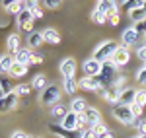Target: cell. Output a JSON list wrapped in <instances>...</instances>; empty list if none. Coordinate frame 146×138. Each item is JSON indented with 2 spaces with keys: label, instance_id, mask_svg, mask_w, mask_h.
Wrapping results in <instances>:
<instances>
[{
  "label": "cell",
  "instance_id": "1",
  "mask_svg": "<svg viewBox=\"0 0 146 138\" xmlns=\"http://www.w3.org/2000/svg\"><path fill=\"white\" fill-rule=\"evenodd\" d=\"M117 43L111 41V39H105V41H101L100 45L94 49V55L92 58H96V60H100V62H107V60H111L113 53L117 51Z\"/></svg>",
  "mask_w": 146,
  "mask_h": 138
},
{
  "label": "cell",
  "instance_id": "2",
  "mask_svg": "<svg viewBox=\"0 0 146 138\" xmlns=\"http://www.w3.org/2000/svg\"><path fill=\"white\" fill-rule=\"evenodd\" d=\"M60 95H62V90H60V86L58 84H49L45 90L41 92L39 95V101L47 107H53V105L60 103Z\"/></svg>",
  "mask_w": 146,
  "mask_h": 138
},
{
  "label": "cell",
  "instance_id": "3",
  "mask_svg": "<svg viewBox=\"0 0 146 138\" xmlns=\"http://www.w3.org/2000/svg\"><path fill=\"white\" fill-rule=\"evenodd\" d=\"M111 115L121 123V125H133L135 123V115H133V109L131 105H121V103H115L111 107Z\"/></svg>",
  "mask_w": 146,
  "mask_h": 138
},
{
  "label": "cell",
  "instance_id": "4",
  "mask_svg": "<svg viewBox=\"0 0 146 138\" xmlns=\"http://www.w3.org/2000/svg\"><path fill=\"white\" fill-rule=\"evenodd\" d=\"M113 64L117 66V68H121V66H127L129 64V60H131V53H129V47H125V45H119L117 47V51L113 53Z\"/></svg>",
  "mask_w": 146,
  "mask_h": 138
},
{
  "label": "cell",
  "instance_id": "5",
  "mask_svg": "<svg viewBox=\"0 0 146 138\" xmlns=\"http://www.w3.org/2000/svg\"><path fill=\"white\" fill-rule=\"evenodd\" d=\"M33 22H35V18H33V12H31V10L23 8V10L18 14V25H20L22 29H25L27 33L35 31V29H33Z\"/></svg>",
  "mask_w": 146,
  "mask_h": 138
},
{
  "label": "cell",
  "instance_id": "6",
  "mask_svg": "<svg viewBox=\"0 0 146 138\" xmlns=\"http://www.w3.org/2000/svg\"><path fill=\"white\" fill-rule=\"evenodd\" d=\"M78 84H80V88L86 90V92H101L103 90V84H101L100 76H84Z\"/></svg>",
  "mask_w": 146,
  "mask_h": 138
},
{
  "label": "cell",
  "instance_id": "7",
  "mask_svg": "<svg viewBox=\"0 0 146 138\" xmlns=\"http://www.w3.org/2000/svg\"><path fill=\"white\" fill-rule=\"evenodd\" d=\"M82 70L86 76H101V70H103V62L96 60V58H86L82 62Z\"/></svg>",
  "mask_w": 146,
  "mask_h": 138
},
{
  "label": "cell",
  "instance_id": "8",
  "mask_svg": "<svg viewBox=\"0 0 146 138\" xmlns=\"http://www.w3.org/2000/svg\"><path fill=\"white\" fill-rule=\"evenodd\" d=\"M76 68H78V64H76V60L72 57H64L60 60V64H58V70H60L62 78H72L76 74Z\"/></svg>",
  "mask_w": 146,
  "mask_h": 138
},
{
  "label": "cell",
  "instance_id": "9",
  "mask_svg": "<svg viewBox=\"0 0 146 138\" xmlns=\"http://www.w3.org/2000/svg\"><path fill=\"white\" fill-rule=\"evenodd\" d=\"M138 37H140V33H138L136 25H131V27L123 29V33H121V43H123L125 47H131V45H135V43H138Z\"/></svg>",
  "mask_w": 146,
  "mask_h": 138
},
{
  "label": "cell",
  "instance_id": "10",
  "mask_svg": "<svg viewBox=\"0 0 146 138\" xmlns=\"http://www.w3.org/2000/svg\"><path fill=\"white\" fill-rule=\"evenodd\" d=\"M78 113H74V111H68L66 115H64V119L60 121V127L64 128V130H68V132H74V130H80L78 127Z\"/></svg>",
  "mask_w": 146,
  "mask_h": 138
},
{
  "label": "cell",
  "instance_id": "11",
  "mask_svg": "<svg viewBox=\"0 0 146 138\" xmlns=\"http://www.w3.org/2000/svg\"><path fill=\"white\" fill-rule=\"evenodd\" d=\"M18 97H20V95H18L16 92L2 95V97H0V113H6V111L14 109V107L18 105Z\"/></svg>",
  "mask_w": 146,
  "mask_h": 138
},
{
  "label": "cell",
  "instance_id": "12",
  "mask_svg": "<svg viewBox=\"0 0 146 138\" xmlns=\"http://www.w3.org/2000/svg\"><path fill=\"white\" fill-rule=\"evenodd\" d=\"M121 88H115V86H111V88H103L100 92V95L105 99V101H109V103H119V97H121Z\"/></svg>",
  "mask_w": 146,
  "mask_h": 138
},
{
  "label": "cell",
  "instance_id": "13",
  "mask_svg": "<svg viewBox=\"0 0 146 138\" xmlns=\"http://www.w3.org/2000/svg\"><path fill=\"white\" fill-rule=\"evenodd\" d=\"M82 115L86 117V121H88V127H96V125H100L101 123V113L100 109H96V107H86V111L82 113Z\"/></svg>",
  "mask_w": 146,
  "mask_h": 138
},
{
  "label": "cell",
  "instance_id": "14",
  "mask_svg": "<svg viewBox=\"0 0 146 138\" xmlns=\"http://www.w3.org/2000/svg\"><path fill=\"white\" fill-rule=\"evenodd\" d=\"M12 57H14L16 62H22V64H27V66H29V64H31V57H33V51H31L29 47H22V49H20L18 53H14Z\"/></svg>",
  "mask_w": 146,
  "mask_h": 138
},
{
  "label": "cell",
  "instance_id": "15",
  "mask_svg": "<svg viewBox=\"0 0 146 138\" xmlns=\"http://www.w3.org/2000/svg\"><path fill=\"white\" fill-rule=\"evenodd\" d=\"M96 10L103 12L105 16H111L113 12H119V6H117V2L115 0H101L96 4Z\"/></svg>",
  "mask_w": 146,
  "mask_h": 138
},
{
  "label": "cell",
  "instance_id": "16",
  "mask_svg": "<svg viewBox=\"0 0 146 138\" xmlns=\"http://www.w3.org/2000/svg\"><path fill=\"white\" fill-rule=\"evenodd\" d=\"M25 43H27V47H29V49H37V47H41L43 43H45L43 33H41V31H31V33H27Z\"/></svg>",
  "mask_w": 146,
  "mask_h": 138
},
{
  "label": "cell",
  "instance_id": "17",
  "mask_svg": "<svg viewBox=\"0 0 146 138\" xmlns=\"http://www.w3.org/2000/svg\"><path fill=\"white\" fill-rule=\"evenodd\" d=\"M41 33H43L45 43H51V45H58V43H60V33L56 31L55 27H45Z\"/></svg>",
  "mask_w": 146,
  "mask_h": 138
},
{
  "label": "cell",
  "instance_id": "18",
  "mask_svg": "<svg viewBox=\"0 0 146 138\" xmlns=\"http://www.w3.org/2000/svg\"><path fill=\"white\" fill-rule=\"evenodd\" d=\"M136 99V90L135 88H123L121 97H119V103L121 105H133Z\"/></svg>",
  "mask_w": 146,
  "mask_h": 138
},
{
  "label": "cell",
  "instance_id": "19",
  "mask_svg": "<svg viewBox=\"0 0 146 138\" xmlns=\"http://www.w3.org/2000/svg\"><path fill=\"white\" fill-rule=\"evenodd\" d=\"M78 88H80V84H78V80H76L74 76H72V78H62V90H64V93L74 95Z\"/></svg>",
  "mask_w": 146,
  "mask_h": 138
},
{
  "label": "cell",
  "instance_id": "20",
  "mask_svg": "<svg viewBox=\"0 0 146 138\" xmlns=\"http://www.w3.org/2000/svg\"><path fill=\"white\" fill-rule=\"evenodd\" d=\"M47 86H49V80H47V76L43 72H39V74H35L33 80H31V88L33 90H39V92H43Z\"/></svg>",
  "mask_w": 146,
  "mask_h": 138
},
{
  "label": "cell",
  "instance_id": "21",
  "mask_svg": "<svg viewBox=\"0 0 146 138\" xmlns=\"http://www.w3.org/2000/svg\"><path fill=\"white\" fill-rule=\"evenodd\" d=\"M20 43H22V39H20V35H18V33L8 35V39H6V47H8V51H10L12 55H14V53H18V51L22 49Z\"/></svg>",
  "mask_w": 146,
  "mask_h": 138
},
{
  "label": "cell",
  "instance_id": "22",
  "mask_svg": "<svg viewBox=\"0 0 146 138\" xmlns=\"http://www.w3.org/2000/svg\"><path fill=\"white\" fill-rule=\"evenodd\" d=\"M27 74V64H22V62H16L14 60V64H12V70H10V78H22Z\"/></svg>",
  "mask_w": 146,
  "mask_h": 138
},
{
  "label": "cell",
  "instance_id": "23",
  "mask_svg": "<svg viewBox=\"0 0 146 138\" xmlns=\"http://www.w3.org/2000/svg\"><path fill=\"white\" fill-rule=\"evenodd\" d=\"M68 111H70V109H66V105H64V103H56V105L51 107V117L56 119V121H62Z\"/></svg>",
  "mask_w": 146,
  "mask_h": 138
},
{
  "label": "cell",
  "instance_id": "24",
  "mask_svg": "<svg viewBox=\"0 0 146 138\" xmlns=\"http://www.w3.org/2000/svg\"><path fill=\"white\" fill-rule=\"evenodd\" d=\"M14 57L12 55H0V74H10Z\"/></svg>",
  "mask_w": 146,
  "mask_h": 138
},
{
  "label": "cell",
  "instance_id": "25",
  "mask_svg": "<svg viewBox=\"0 0 146 138\" xmlns=\"http://www.w3.org/2000/svg\"><path fill=\"white\" fill-rule=\"evenodd\" d=\"M86 99L84 97H74L72 101H70V111H74V113H78V115H82L84 111H86Z\"/></svg>",
  "mask_w": 146,
  "mask_h": 138
},
{
  "label": "cell",
  "instance_id": "26",
  "mask_svg": "<svg viewBox=\"0 0 146 138\" xmlns=\"http://www.w3.org/2000/svg\"><path fill=\"white\" fill-rule=\"evenodd\" d=\"M129 16H131V22L133 23H140L146 20V10L144 8H136V10L129 12Z\"/></svg>",
  "mask_w": 146,
  "mask_h": 138
},
{
  "label": "cell",
  "instance_id": "27",
  "mask_svg": "<svg viewBox=\"0 0 146 138\" xmlns=\"http://www.w3.org/2000/svg\"><path fill=\"white\" fill-rule=\"evenodd\" d=\"M144 6V0H123V8L127 12H133L136 8H142Z\"/></svg>",
  "mask_w": 146,
  "mask_h": 138
},
{
  "label": "cell",
  "instance_id": "28",
  "mask_svg": "<svg viewBox=\"0 0 146 138\" xmlns=\"http://www.w3.org/2000/svg\"><path fill=\"white\" fill-rule=\"evenodd\" d=\"M51 130H53L58 138H80V136H72V134H70L68 130H64L60 125H51Z\"/></svg>",
  "mask_w": 146,
  "mask_h": 138
},
{
  "label": "cell",
  "instance_id": "29",
  "mask_svg": "<svg viewBox=\"0 0 146 138\" xmlns=\"http://www.w3.org/2000/svg\"><path fill=\"white\" fill-rule=\"evenodd\" d=\"M107 18H109V16H105V14H103V12H100V10H94V12H92V22H96L98 25L107 23Z\"/></svg>",
  "mask_w": 146,
  "mask_h": 138
},
{
  "label": "cell",
  "instance_id": "30",
  "mask_svg": "<svg viewBox=\"0 0 146 138\" xmlns=\"http://www.w3.org/2000/svg\"><path fill=\"white\" fill-rule=\"evenodd\" d=\"M133 127L136 128V132H138V134H146V119H144V117H140V119H135Z\"/></svg>",
  "mask_w": 146,
  "mask_h": 138
},
{
  "label": "cell",
  "instance_id": "31",
  "mask_svg": "<svg viewBox=\"0 0 146 138\" xmlns=\"http://www.w3.org/2000/svg\"><path fill=\"white\" fill-rule=\"evenodd\" d=\"M14 92L18 93L20 97H22V95H27V93L31 92V84H18V86L14 88Z\"/></svg>",
  "mask_w": 146,
  "mask_h": 138
},
{
  "label": "cell",
  "instance_id": "32",
  "mask_svg": "<svg viewBox=\"0 0 146 138\" xmlns=\"http://www.w3.org/2000/svg\"><path fill=\"white\" fill-rule=\"evenodd\" d=\"M60 4H62V0H41V6L47 10H56Z\"/></svg>",
  "mask_w": 146,
  "mask_h": 138
},
{
  "label": "cell",
  "instance_id": "33",
  "mask_svg": "<svg viewBox=\"0 0 146 138\" xmlns=\"http://www.w3.org/2000/svg\"><path fill=\"white\" fill-rule=\"evenodd\" d=\"M80 138H98L94 127H86L84 130H80Z\"/></svg>",
  "mask_w": 146,
  "mask_h": 138
},
{
  "label": "cell",
  "instance_id": "34",
  "mask_svg": "<svg viewBox=\"0 0 146 138\" xmlns=\"http://www.w3.org/2000/svg\"><path fill=\"white\" fill-rule=\"evenodd\" d=\"M136 105H146V90H136V99H135Z\"/></svg>",
  "mask_w": 146,
  "mask_h": 138
},
{
  "label": "cell",
  "instance_id": "35",
  "mask_svg": "<svg viewBox=\"0 0 146 138\" xmlns=\"http://www.w3.org/2000/svg\"><path fill=\"white\" fill-rule=\"evenodd\" d=\"M135 80H136V82H140V84H142V86L146 88V68H138V70H136Z\"/></svg>",
  "mask_w": 146,
  "mask_h": 138
},
{
  "label": "cell",
  "instance_id": "36",
  "mask_svg": "<svg viewBox=\"0 0 146 138\" xmlns=\"http://www.w3.org/2000/svg\"><path fill=\"white\" fill-rule=\"evenodd\" d=\"M94 130H96V134H98V136L105 134V132H109V128H107V125H105L103 121H101L100 125H96V127H94Z\"/></svg>",
  "mask_w": 146,
  "mask_h": 138
},
{
  "label": "cell",
  "instance_id": "37",
  "mask_svg": "<svg viewBox=\"0 0 146 138\" xmlns=\"http://www.w3.org/2000/svg\"><path fill=\"white\" fill-rule=\"evenodd\" d=\"M131 109H133V115H135V119H140V117H142V111H144V107H142V105L133 103V105H131Z\"/></svg>",
  "mask_w": 146,
  "mask_h": 138
},
{
  "label": "cell",
  "instance_id": "38",
  "mask_svg": "<svg viewBox=\"0 0 146 138\" xmlns=\"http://www.w3.org/2000/svg\"><path fill=\"white\" fill-rule=\"evenodd\" d=\"M136 57L140 58L142 62L146 60V45H138V47H136Z\"/></svg>",
  "mask_w": 146,
  "mask_h": 138
},
{
  "label": "cell",
  "instance_id": "39",
  "mask_svg": "<svg viewBox=\"0 0 146 138\" xmlns=\"http://www.w3.org/2000/svg\"><path fill=\"white\" fill-rule=\"evenodd\" d=\"M18 2H20V0H2L0 4H2V8H4V10H10V8H14Z\"/></svg>",
  "mask_w": 146,
  "mask_h": 138
},
{
  "label": "cell",
  "instance_id": "40",
  "mask_svg": "<svg viewBox=\"0 0 146 138\" xmlns=\"http://www.w3.org/2000/svg\"><path fill=\"white\" fill-rule=\"evenodd\" d=\"M107 22L111 23V27H115V25H117V23H119V12H113L111 16H109V18H107Z\"/></svg>",
  "mask_w": 146,
  "mask_h": 138
},
{
  "label": "cell",
  "instance_id": "41",
  "mask_svg": "<svg viewBox=\"0 0 146 138\" xmlns=\"http://www.w3.org/2000/svg\"><path fill=\"white\" fill-rule=\"evenodd\" d=\"M43 62V55L41 53H33V57H31V64H41Z\"/></svg>",
  "mask_w": 146,
  "mask_h": 138
},
{
  "label": "cell",
  "instance_id": "42",
  "mask_svg": "<svg viewBox=\"0 0 146 138\" xmlns=\"http://www.w3.org/2000/svg\"><path fill=\"white\" fill-rule=\"evenodd\" d=\"M136 29H138V33H140V35H144V37H146V20H144V22H140V23H136Z\"/></svg>",
  "mask_w": 146,
  "mask_h": 138
},
{
  "label": "cell",
  "instance_id": "43",
  "mask_svg": "<svg viewBox=\"0 0 146 138\" xmlns=\"http://www.w3.org/2000/svg\"><path fill=\"white\" fill-rule=\"evenodd\" d=\"M10 138H27V134L22 132V130H14V132L10 134Z\"/></svg>",
  "mask_w": 146,
  "mask_h": 138
},
{
  "label": "cell",
  "instance_id": "44",
  "mask_svg": "<svg viewBox=\"0 0 146 138\" xmlns=\"http://www.w3.org/2000/svg\"><path fill=\"white\" fill-rule=\"evenodd\" d=\"M31 12H33L35 20H41V18H43V10H41V8H35V10H31Z\"/></svg>",
  "mask_w": 146,
  "mask_h": 138
},
{
  "label": "cell",
  "instance_id": "45",
  "mask_svg": "<svg viewBox=\"0 0 146 138\" xmlns=\"http://www.w3.org/2000/svg\"><path fill=\"white\" fill-rule=\"evenodd\" d=\"M98 138H115V136H113V132L109 130V132H105V134H101V136H98Z\"/></svg>",
  "mask_w": 146,
  "mask_h": 138
},
{
  "label": "cell",
  "instance_id": "46",
  "mask_svg": "<svg viewBox=\"0 0 146 138\" xmlns=\"http://www.w3.org/2000/svg\"><path fill=\"white\" fill-rule=\"evenodd\" d=\"M131 138H146V134H135V136H131Z\"/></svg>",
  "mask_w": 146,
  "mask_h": 138
},
{
  "label": "cell",
  "instance_id": "47",
  "mask_svg": "<svg viewBox=\"0 0 146 138\" xmlns=\"http://www.w3.org/2000/svg\"><path fill=\"white\" fill-rule=\"evenodd\" d=\"M2 95H4V92H2V86H0V97H2Z\"/></svg>",
  "mask_w": 146,
  "mask_h": 138
},
{
  "label": "cell",
  "instance_id": "48",
  "mask_svg": "<svg viewBox=\"0 0 146 138\" xmlns=\"http://www.w3.org/2000/svg\"><path fill=\"white\" fill-rule=\"evenodd\" d=\"M140 68H146V60H144V62H142V66H140Z\"/></svg>",
  "mask_w": 146,
  "mask_h": 138
},
{
  "label": "cell",
  "instance_id": "49",
  "mask_svg": "<svg viewBox=\"0 0 146 138\" xmlns=\"http://www.w3.org/2000/svg\"><path fill=\"white\" fill-rule=\"evenodd\" d=\"M142 8H144V10H146V0H144V6H142Z\"/></svg>",
  "mask_w": 146,
  "mask_h": 138
},
{
  "label": "cell",
  "instance_id": "50",
  "mask_svg": "<svg viewBox=\"0 0 146 138\" xmlns=\"http://www.w3.org/2000/svg\"><path fill=\"white\" fill-rule=\"evenodd\" d=\"M27 138H37V136H29V134H27Z\"/></svg>",
  "mask_w": 146,
  "mask_h": 138
},
{
  "label": "cell",
  "instance_id": "51",
  "mask_svg": "<svg viewBox=\"0 0 146 138\" xmlns=\"http://www.w3.org/2000/svg\"><path fill=\"white\" fill-rule=\"evenodd\" d=\"M96 2H101V0H96Z\"/></svg>",
  "mask_w": 146,
  "mask_h": 138
},
{
  "label": "cell",
  "instance_id": "52",
  "mask_svg": "<svg viewBox=\"0 0 146 138\" xmlns=\"http://www.w3.org/2000/svg\"><path fill=\"white\" fill-rule=\"evenodd\" d=\"M20 2H23V0H20Z\"/></svg>",
  "mask_w": 146,
  "mask_h": 138
},
{
  "label": "cell",
  "instance_id": "53",
  "mask_svg": "<svg viewBox=\"0 0 146 138\" xmlns=\"http://www.w3.org/2000/svg\"><path fill=\"white\" fill-rule=\"evenodd\" d=\"M37 138H41V136H37Z\"/></svg>",
  "mask_w": 146,
  "mask_h": 138
}]
</instances>
